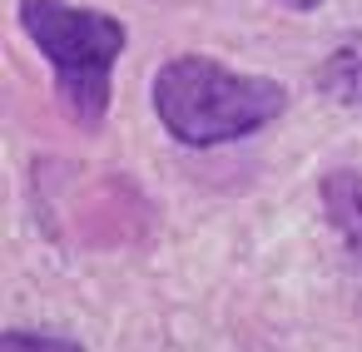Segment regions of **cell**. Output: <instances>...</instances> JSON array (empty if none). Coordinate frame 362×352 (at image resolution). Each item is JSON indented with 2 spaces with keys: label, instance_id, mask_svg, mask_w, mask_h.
Masks as SVG:
<instances>
[{
  "label": "cell",
  "instance_id": "3",
  "mask_svg": "<svg viewBox=\"0 0 362 352\" xmlns=\"http://www.w3.org/2000/svg\"><path fill=\"white\" fill-rule=\"evenodd\" d=\"M322 209H327V223L342 233L347 258L362 268V174L357 169H332L322 179Z\"/></svg>",
  "mask_w": 362,
  "mask_h": 352
},
{
  "label": "cell",
  "instance_id": "1",
  "mask_svg": "<svg viewBox=\"0 0 362 352\" xmlns=\"http://www.w3.org/2000/svg\"><path fill=\"white\" fill-rule=\"evenodd\" d=\"M283 105H288V95L278 80L233 75L209 55H174L154 75V115L189 149L233 144V139L273 124L283 115Z\"/></svg>",
  "mask_w": 362,
  "mask_h": 352
},
{
  "label": "cell",
  "instance_id": "5",
  "mask_svg": "<svg viewBox=\"0 0 362 352\" xmlns=\"http://www.w3.org/2000/svg\"><path fill=\"white\" fill-rule=\"evenodd\" d=\"M0 352H85L75 337H60V332H6V342H0Z\"/></svg>",
  "mask_w": 362,
  "mask_h": 352
},
{
  "label": "cell",
  "instance_id": "6",
  "mask_svg": "<svg viewBox=\"0 0 362 352\" xmlns=\"http://www.w3.org/2000/svg\"><path fill=\"white\" fill-rule=\"evenodd\" d=\"M283 6H293V11H313V6H322V0H283Z\"/></svg>",
  "mask_w": 362,
  "mask_h": 352
},
{
  "label": "cell",
  "instance_id": "4",
  "mask_svg": "<svg viewBox=\"0 0 362 352\" xmlns=\"http://www.w3.org/2000/svg\"><path fill=\"white\" fill-rule=\"evenodd\" d=\"M317 85H322L337 105L362 110V35H342V40L332 45V55H327L322 70H317Z\"/></svg>",
  "mask_w": 362,
  "mask_h": 352
},
{
  "label": "cell",
  "instance_id": "2",
  "mask_svg": "<svg viewBox=\"0 0 362 352\" xmlns=\"http://www.w3.org/2000/svg\"><path fill=\"white\" fill-rule=\"evenodd\" d=\"M21 30L35 40V50L55 65L60 105L75 124L100 129L110 110V75L124 55V25L105 11H80L70 0H21Z\"/></svg>",
  "mask_w": 362,
  "mask_h": 352
}]
</instances>
